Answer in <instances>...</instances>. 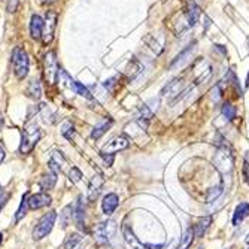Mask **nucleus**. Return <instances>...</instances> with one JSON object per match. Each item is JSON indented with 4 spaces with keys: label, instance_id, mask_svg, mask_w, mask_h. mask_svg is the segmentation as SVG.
<instances>
[{
    "label": "nucleus",
    "instance_id": "obj_42",
    "mask_svg": "<svg viewBox=\"0 0 249 249\" xmlns=\"http://www.w3.org/2000/svg\"><path fill=\"white\" fill-rule=\"evenodd\" d=\"M245 158H246V164L249 166V151L246 152V155H245Z\"/></svg>",
    "mask_w": 249,
    "mask_h": 249
},
{
    "label": "nucleus",
    "instance_id": "obj_13",
    "mask_svg": "<svg viewBox=\"0 0 249 249\" xmlns=\"http://www.w3.org/2000/svg\"><path fill=\"white\" fill-rule=\"evenodd\" d=\"M196 45H197V42H193V43H190L188 47L185 48V50H182L180 51L176 57H175V60L170 63V69H175V67H180V66H184L190 58H191V55L194 54V51H196Z\"/></svg>",
    "mask_w": 249,
    "mask_h": 249
},
{
    "label": "nucleus",
    "instance_id": "obj_25",
    "mask_svg": "<svg viewBox=\"0 0 249 249\" xmlns=\"http://www.w3.org/2000/svg\"><path fill=\"white\" fill-rule=\"evenodd\" d=\"M72 213H73L72 205L66 206V208L61 211V213H60V224H61V227H63V229H66L67 225H69V222L72 221Z\"/></svg>",
    "mask_w": 249,
    "mask_h": 249
},
{
    "label": "nucleus",
    "instance_id": "obj_29",
    "mask_svg": "<svg viewBox=\"0 0 249 249\" xmlns=\"http://www.w3.org/2000/svg\"><path fill=\"white\" fill-rule=\"evenodd\" d=\"M61 134L64 136V138H66L67 141H72V138L75 136V127H73V124L69 123V121H66V123L61 125Z\"/></svg>",
    "mask_w": 249,
    "mask_h": 249
},
{
    "label": "nucleus",
    "instance_id": "obj_38",
    "mask_svg": "<svg viewBox=\"0 0 249 249\" xmlns=\"http://www.w3.org/2000/svg\"><path fill=\"white\" fill-rule=\"evenodd\" d=\"M17 3H18V0H14V3H12V0H11L9 5H8V11H9V12H15V9H17Z\"/></svg>",
    "mask_w": 249,
    "mask_h": 249
},
{
    "label": "nucleus",
    "instance_id": "obj_6",
    "mask_svg": "<svg viewBox=\"0 0 249 249\" xmlns=\"http://www.w3.org/2000/svg\"><path fill=\"white\" fill-rule=\"evenodd\" d=\"M43 73L48 84H55L57 76H58V64H57V55L54 51L47 53L43 57Z\"/></svg>",
    "mask_w": 249,
    "mask_h": 249
},
{
    "label": "nucleus",
    "instance_id": "obj_34",
    "mask_svg": "<svg viewBox=\"0 0 249 249\" xmlns=\"http://www.w3.org/2000/svg\"><path fill=\"white\" fill-rule=\"evenodd\" d=\"M103 85H105V88L107 89V91H114L115 87H117V78H110V79H106Z\"/></svg>",
    "mask_w": 249,
    "mask_h": 249
},
{
    "label": "nucleus",
    "instance_id": "obj_4",
    "mask_svg": "<svg viewBox=\"0 0 249 249\" xmlns=\"http://www.w3.org/2000/svg\"><path fill=\"white\" fill-rule=\"evenodd\" d=\"M115 233H117V222L112 221V219H107V221L97 224L93 230L94 239L99 245L109 243L112 240V237L115 236Z\"/></svg>",
    "mask_w": 249,
    "mask_h": 249
},
{
    "label": "nucleus",
    "instance_id": "obj_28",
    "mask_svg": "<svg viewBox=\"0 0 249 249\" xmlns=\"http://www.w3.org/2000/svg\"><path fill=\"white\" fill-rule=\"evenodd\" d=\"M75 216H76L78 227H79L81 230H84V229H85V225H84V216H85V213H84V206H82V197H81L79 201H78V206H76V209H75Z\"/></svg>",
    "mask_w": 249,
    "mask_h": 249
},
{
    "label": "nucleus",
    "instance_id": "obj_12",
    "mask_svg": "<svg viewBox=\"0 0 249 249\" xmlns=\"http://www.w3.org/2000/svg\"><path fill=\"white\" fill-rule=\"evenodd\" d=\"M185 17H187V21H188V24H190V29L194 27L200 17H201V8L194 2V0H188L187 2V8H185Z\"/></svg>",
    "mask_w": 249,
    "mask_h": 249
},
{
    "label": "nucleus",
    "instance_id": "obj_41",
    "mask_svg": "<svg viewBox=\"0 0 249 249\" xmlns=\"http://www.w3.org/2000/svg\"><path fill=\"white\" fill-rule=\"evenodd\" d=\"M3 125H5V118H3V115L0 114V130L3 128Z\"/></svg>",
    "mask_w": 249,
    "mask_h": 249
},
{
    "label": "nucleus",
    "instance_id": "obj_22",
    "mask_svg": "<svg viewBox=\"0 0 249 249\" xmlns=\"http://www.w3.org/2000/svg\"><path fill=\"white\" fill-rule=\"evenodd\" d=\"M27 96L33 100H39L42 96V87L37 79H32L27 87Z\"/></svg>",
    "mask_w": 249,
    "mask_h": 249
},
{
    "label": "nucleus",
    "instance_id": "obj_14",
    "mask_svg": "<svg viewBox=\"0 0 249 249\" xmlns=\"http://www.w3.org/2000/svg\"><path fill=\"white\" fill-rule=\"evenodd\" d=\"M120 205V198L115 193H109L105 196L103 201H102V208H103V212L109 216L115 212V209L118 208Z\"/></svg>",
    "mask_w": 249,
    "mask_h": 249
},
{
    "label": "nucleus",
    "instance_id": "obj_15",
    "mask_svg": "<svg viewBox=\"0 0 249 249\" xmlns=\"http://www.w3.org/2000/svg\"><path fill=\"white\" fill-rule=\"evenodd\" d=\"M103 187V178L102 175H94L91 182L88 185V200L89 201H94L97 198V196L100 194V190Z\"/></svg>",
    "mask_w": 249,
    "mask_h": 249
},
{
    "label": "nucleus",
    "instance_id": "obj_37",
    "mask_svg": "<svg viewBox=\"0 0 249 249\" xmlns=\"http://www.w3.org/2000/svg\"><path fill=\"white\" fill-rule=\"evenodd\" d=\"M102 157L105 158V161L107 166H112V163H114V155H110V154H102Z\"/></svg>",
    "mask_w": 249,
    "mask_h": 249
},
{
    "label": "nucleus",
    "instance_id": "obj_21",
    "mask_svg": "<svg viewBox=\"0 0 249 249\" xmlns=\"http://www.w3.org/2000/svg\"><path fill=\"white\" fill-rule=\"evenodd\" d=\"M194 237H196L194 227L187 229V231L182 234V237H180V242H179V245H178V248H176V249H188V248L193 245Z\"/></svg>",
    "mask_w": 249,
    "mask_h": 249
},
{
    "label": "nucleus",
    "instance_id": "obj_45",
    "mask_svg": "<svg viewBox=\"0 0 249 249\" xmlns=\"http://www.w3.org/2000/svg\"><path fill=\"white\" fill-rule=\"evenodd\" d=\"M2 240H3V234L0 233V243H2Z\"/></svg>",
    "mask_w": 249,
    "mask_h": 249
},
{
    "label": "nucleus",
    "instance_id": "obj_39",
    "mask_svg": "<svg viewBox=\"0 0 249 249\" xmlns=\"http://www.w3.org/2000/svg\"><path fill=\"white\" fill-rule=\"evenodd\" d=\"M146 246V249H161L163 248V245H145Z\"/></svg>",
    "mask_w": 249,
    "mask_h": 249
},
{
    "label": "nucleus",
    "instance_id": "obj_17",
    "mask_svg": "<svg viewBox=\"0 0 249 249\" xmlns=\"http://www.w3.org/2000/svg\"><path fill=\"white\" fill-rule=\"evenodd\" d=\"M42 30H43V19L39 15H33L30 19V35L33 39H40L42 37Z\"/></svg>",
    "mask_w": 249,
    "mask_h": 249
},
{
    "label": "nucleus",
    "instance_id": "obj_36",
    "mask_svg": "<svg viewBox=\"0 0 249 249\" xmlns=\"http://www.w3.org/2000/svg\"><path fill=\"white\" fill-rule=\"evenodd\" d=\"M213 51H216V53H219L222 57H225L227 55V50H225L222 45H213Z\"/></svg>",
    "mask_w": 249,
    "mask_h": 249
},
{
    "label": "nucleus",
    "instance_id": "obj_43",
    "mask_svg": "<svg viewBox=\"0 0 249 249\" xmlns=\"http://www.w3.org/2000/svg\"><path fill=\"white\" fill-rule=\"evenodd\" d=\"M43 3H53V2H55V0H42Z\"/></svg>",
    "mask_w": 249,
    "mask_h": 249
},
{
    "label": "nucleus",
    "instance_id": "obj_30",
    "mask_svg": "<svg viewBox=\"0 0 249 249\" xmlns=\"http://www.w3.org/2000/svg\"><path fill=\"white\" fill-rule=\"evenodd\" d=\"M222 191H224V187H222V185L215 187V188H211V190H209V193H208L206 201H208V203H213L215 200H218V198L221 197Z\"/></svg>",
    "mask_w": 249,
    "mask_h": 249
},
{
    "label": "nucleus",
    "instance_id": "obj_40",
    "mask_svg": "<svg viewBox=\"0 0 249 249\" xmlns=\"http://www.w3.org/2000/svg\"><path fill=\"white\" fill-rule=\"evenodd\" d=\"M5 160V149L0 146V163H2Z\"/></svg>",
    "mask_w": 249,
    "mask_h": 249
},
{
    "label": "nucleus",
    "instance_id": "obj_26",
    "mask_svg": "<svg viewBox=\"0 0 249 249\" xmlns=\"http://www.w3.org/2000/svg\"><path fill=\"white\" fill-rule=\"evenodd\" d=\"M142 72V64L138 61V60H131L128 67H127V75H128V79H134L139 73Z\"/></svg>",
    "mask_w": 249,
    "mask_h": 249
},
{
    "label": "nucleus",
    "instance_id": "obj_19",
    "mask_svg": "<svg viewBox=\"0 0 249 249\" xmlns=\"http://www.w3.org/2000/svg\"><path fill=\"white\" fill-rule=\"evenodd\" d=\"M211 224H212V216H203V218H200L197 225H194L196 237H203V234H205L208 231V229L211 227Z\"/></svg>",
    "mask_w": 249,
    "mask_h": 249
},
{
    "label": "nucleus",
    "instance_id": "obj_32",
    "mask_svg": "<svg viewBox=\"0 0 249 249\" xmlns=\"http://www.w3.org/2000/svg\"><path fill=\"white\" fill-rule=\"evenodd\" d=\"M209 94H211V99L213 100V102H219V99H221V96H222V89H221V85L218 84V85H215L211 91H209Z\"/></svg>",
    "mask_w": 249,
    "mask_h": 249
},
{
    "label": "nucleus",
    "instance_id": "obj_27",
    "mask_svg": "<svg viewBox=\"0 0 249 249\" xmlns=\"http://www.w3.org/2000/svg\"><path fill=\"white\" fill-rule=\"evenodd\" d=\"M27 209H29V196L24 194L21 198V203H19V208L15 213V221L18 222L21 218H24V215L27 213Z\"/></svg>",
    "mask_w": 249,
    "mask_h": 249
},
{
    "label": "nucleus",
    "instance_id": "obj_1",
    "mask_svg": "<svg viewBox=\"0 0 249 249\" xmlns=\"http://www.w3.org/2000/svg\"><path fill=\"white\" fill-rule=\"evenodd\" d=\"M213 164H215V169L221 173V176L224 179V185L227 184V180L230 185L233 170H234V158H233L231 149L225 143H221L218 146L216 154L213 157Z\"/></svg>",
    "mask_w": 249,
    "mask_h": 249
},
{
    "label": "nucleus",
    "instance_id": "obj_9",
    "mask_svg": "<svg viewBox=\"0 0 249 249\" xmlns=\"http://www.w3.org/2000/svg\"><path fill=\"white\" fill-rule=\"evenodd\" d=\"M182 79L180 78H175L173 81H170L161 91V96L163 97H170L172 99V105L176 103L179 94H182Z\"/></svg>",
    "mask_w": 249,
    "mask_h": 249
},
{
    "label": "nucleus",
    "instance_id": "obj_31",
    "mask_svg": "<svg viewBox=\"0 0 249 249\" xmlns=\"http://www.w3.org/2000/svg\"><path fill=\"white\" fill-rule=\"evenodd\" d=\"M75 93L82 96V97H85V99H91V93L88 91V88L84 87L81 82H76V81H75Z\"/></svg>",
    "mask_w": 249,
    "mask_h": 249
},
{
    "label": "nucleus",
    "instance_id": "obj_16",
    "mask_svg": "<svg viewBox=\"0 0 249 249\" xmlns=\"http://www.w3.org/2000/svg\"><path fill=\"white\" fill-rule=\"evenodd\" d=\"M248 216H249V203L248 201L239 203V205L236 206V209H234V213H233V225H234V227H237V225Z\"/></svg>",
    "mask_w": 249,
    "mask_h": 249
},
{
    "label": "nucleus",
    "instance_id": "obj_11",
    "mask_svg": "<svg viewBox=\"0 0 249 249\" xmlns=\"http://www.w3.org/2000/svg\"><path fill=\"white\" fill-rule=\"evenodd\" d=\"M51 196L47 194V193H37V194H33L29 197V209H33V211H37V209H42L45 206H50L51 205Z\"/></svg>",
    "mask_w": 249,
    "mask_h": 249
},
{
    "label": "nucleus",
    "instance_id": "obj_10",
    "mask_svg": "<svg viewBox=\"0 0 249 249\" xmlns=\"http://www.w3.org/2000/svg\"><path fill=\"white\" fill-rule=\"evenodd\" d=\"M130 146V141L125 138V136H118V138H114L110 142H107L103 149H102V154H110L114 155L115 152H120V151H124Z\"/></svg>",
    "mask_w": 249,
    "mask_h": 249
},
{
    "label": "nucleus",
    "instance_id": "obj_20",
    "mask_svg": "<svg viewBox=\"0 0 249 249\" xmlns=\"http://www.w3.org/2000/svg\"><path fill=\"white\" fill-rule=\"evenodd\" d=\"M39 184H40V188L45 190V191L53 190L55 187V184H57V173L55 172H50L47 175H43Z\"/></svg>",
    "mask_w": 249,
    "mask_h": 249
},
{
    "label": "nucleus",
    "instance_id": "obj_7",
    "mask_svg": "<svg viewBox=\"0 0 249 249\" xmlns=\"http://www.w3.org/2000/svg\"><path fill=\"white\" fill-rule=\"evenodd\" d=\"M55 27H57V14L54 11H48L43 19V30H42V40L45 45L53 42Z\"/></svg>",
    "mask_w": 249,
    "mask_h": 249
},
{
    "label": "nucleus",
    "instance_id": "obj_18",
    "mask_svg": "<svg viewBox=\"0 0 249 249\" xmlns=\"http://www.w3.org/2000/svg\"><path fill=\"white\" fill-rule=\"evenodd\" d=\"M112 124H114V121H112V118H105L103 121H100L94 128H93V131H91V138L93 139H100L102 136L112 127Z\"/></svg>",
    "mask_w": 249,
    "mask_h": 249
},
{
    "label": "nucleus",
    "instance_id": "obj_24",
    "mask_svg": "<svg viewBox=\"0 0 249 249\" xmlns=\"http://www.w3.org/2000/svg\"><path fill=\"white\" fill-rule=\"evenodd\" d=\"M81 242H82L81 234L72 233V234H69V236L66 237V240H64V243H63V249H75Z\"/></svg>",
    "mask_w": 249,
    "mask_h": 249
},
{
    "label": "nucleus",
    "instance_id": "obj_35",
    "mask_svg": "<svg viewBox=\"0 0 249 249\" xmlns=\"http://www.w3.org/2000/svg\"><path fill=\"white\" fill-rule=\"evenodd\" d=\"M8 198H9V194L8 193H5V191L0 193V211H2V208H3L5 203L8 201Z\"/></svg>",
    "mask_w": 249,
    "mask_h": 249
},
{
    "label": "nucleus",
    "instance_id": "obj_8",
    "mask_svg": "<svg viewBox=\"0 0 249 249\" xmlns=\"http://www.w3.org/2000/svg\"><path fill=\"white\" fill-rule=\"evenodd\" d=\"M123 237H124V246L125 249H146V246L136 237L133 229L128 224H123Z\"/></svg>",
    "mask_w": 249,
    "mask_h": 249
},
{
    "label": "nucleus",
    "instance_id": "obj_5",
    "mask_svg": "<svg viewBox=\"0 0 249 249\" xmlns=\"http://www.w3.org/2000/svg\"><path fill=\"white\" fill-rule=\"evenodd\" d=\"M55 219H57V213L54 211L45 213L39 221L37 224L35 225V230H33V239L35 240H42L45 236H48L54 227L55 224Z\"/></svg>",
    "mask_w": 249,
    "mask_h": 249
},
{
    "label": "nucleus",
    "instance_id": "obj_2",
    "mask_svg": "<svg viewBox=\"0 0 249 249\" xmlns=\"http://www.w3.org/2000/svg\"><path fill=\"white\" fill-rule=\"evenodd\" d=\"M40 139V130L36 123L27 124L22 130V138H21V145H19V152L21 154H29L33 151L36 143Z\"/></svg>",
    "mask_w": 249,
    "mask_h": 249
},
{
    "label": "nucleus",
    "instance_id": "obj_44",
    "mask_svg": "<svg viewBox=\"0 0 249 249\" xmlns=\"http://www.w3.org/2000/svg\"><path fill=\"white\" fill-rule=\"evenodd\" d=\"M245 242H246V243H248V245H249V234H248V236H246V239H245Z\"/></svg>",
    "mask_w": 249,
    "mask_h": 249
},
{
    "label": "nucleus",
    "instance_id": "obj_23",
    "mask_svg": "<svg viewBox=\"0 0 249 249\" xmlns=\"http://www.w3.org/2000/svg\"><path fill=\"white\" fill-rule=\"evenodd\" d=\"M221 114L222 117L225 118V121H233L236 118V114H237V110L236 107L230 103V102H225L221 107Z\"/></svg>",
    "mask_w": 249,
    "mask_h": 249
},
{
    "label": "nucleus",
    "instance_id": "obj_33",
    "mask_svg": "<svg viewBox=\"0 0 249 249\" xmlns=\"http://www.w3.org/2000/svg\"><path fill=\"white\" fill-rule=\"evenodd\" d=\"M81 178H82V172L78 167H72L71 169V173H69V179L75 184V182H79Z\"/></svg>",
    "mask_w": 249,
    "mask_h": 249
},
{
    "label": "nucleus",
    "instance_id": "obj_3",
    "mask_svg": "<svg viewBox=\"0 0 249 249\" xmlns=\"http://www.w3.org/2000/svg\"><path fill=\"white\" fill-rule=\"evenodd\" d=\"M12 64H14V73L18 79H24L29 73V66H30V61H29V55L27 53L17 47L14 51H12Z\"/></svg>",
    "mask_w": 249,
    "mask_h": 249
},
{
    "label": "nucleus",
    "instance_id": "obj_47",
    "mask_svg": "<svg viewBox=\"0 0 249 249\" xmlns=\"http://www.w3.org/2000/svg\"><path fill=\"white\" fill-rule=\"evenodd\" d=\"M2 191H3V190H2V187H0V193H2Z\"/></svg>",
    "mask_w": 249,
    "mask_h": 249
},
{
    "label": "nucleus",
    "instance_id": "obj_46",
    "mask_svg": "<svg viewBox=\"0 0 249 249\" xmlns=\"http://www.w3.org/2000/svg\"><path fill=\"white\" fill-rule=\"evenodd\" d=\"M246 87H249V73H248V82H246Z\"/></svg>",
    "mask_w": 249,
    "mask_h": 249
},
{
    "label": "nucleus",
    "instance_id": "obj_48",
    "mask_svg": "<svg viewBox=\"0 0 249 249\" xmlns=\"http://www.w3.org/2000/svg\"><path fill=\"white\" fill-rule=\"evenodd\" d=\"M227 249H230V248H227Z\"/></svg>",
    "mask_w": 249,
    "mask_h": 249
}]
</instances>
